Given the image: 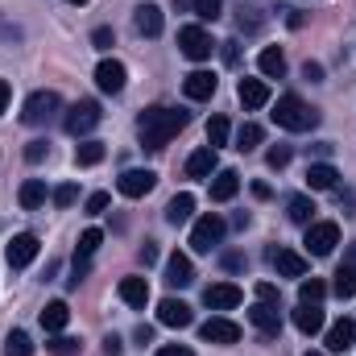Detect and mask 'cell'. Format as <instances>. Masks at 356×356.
<instances>
[{
	"label": "cell",
	"instance_id": "obj_1",
	"mask_svg": "<svg viewBox=\"0 0 356 356\" xmlns=\"http://www.w3.org/2000/svg\"><path fill=\"white\" fill-rule=\"evenodd\" d=\"M182 129H186V112L178 108H145L137 116V137L145 149H166Z\"/></svg>",
	"mask_w": 356,
	"mask_h": 356
},
{
	"label": "cell",
	"instance_id": "obj_2",
	"mask_svg": "<svg viewBox=\"0 0 356 356\" xmlns=\"http://www.w3.org/2000/svg\"><path fill=\"white\" fill-rule=\"evenodd\" d=\"M273 120H277V129H286V133H311V129L319 124V108H311L307 99H298L294 91H286V95H277V104H273Z\"/></svg>",
	"mask_w": 356,
	"mask_h": 356
},
{
	"label": "cell",
	"instance_id": "obj_3",
	"mask_svg": "<svg viewBox=\"0 0 356 356\" xmlns=\"http://www.w3.org/2000/svg\"><path fill=\"white\" fill-rule=\"evenodd\" d=\"M58 108H63L58 91H33V95L25 99V108H21V120H25L29 129H38V124H50V120L58 116Z\"/></svg>",
	"mask_w": 356,
	"mask_h": 356
},
{
	"label": "cell",
	"instance_id": "obj_4",
	"mask_svg": "<svg viewBox=\"0 0 356 356\" xmlns=\"http://www.w3.org/2000/svg\"><path fill=\"white\" fill-rule=\"evenodd\" d=\"M224 232H228V224H224L216 211H207V216H199L195 228H191V249H195V253H211V249L224 241Z\"/></svg>",
	"mask_w": 356,
	"mask_h": 356
},
{
	"label": "cell",
	"instance_id": "obj_5",
	"mask_svg": "<svg viewBox=\"0 0 356 356\" xmlns=\"http://www.w3.org/2000/svg\"><path fill=\"white\" fill-rule=\"evenodd\" d=\"M178 50H182L191 63H207L211 50H216V42H211V33H207L203 25H182V29H178Z\"/></svg>",
	"mask_w": 356,
	"mask_h": 356
},
{
	"label": "cell",
	"instance_id": "obj_6",
	"mask_svg": "<svg viewBox=\"0 0 356 356\" xmlns=\"http://www.w3.org/2000/svg\"><path fill=\"white\" fill-rule=\"evenodd\" d=\"M307 253L311 257H327L336 245H340V224H332V220H311L307 224Z\"/></svg>",
	"mask_w": 356,
	"mask_h": 356
},
{
	"label": "cell",
	"instance_id": "obj_7",
	"mask_svg": "<svg viewBox=\"0 0 356 356\" xmlns=\"http://www.w3.org/2000/svg\"><path fill=\"white\" fill-rule=\"evenodd\" d=\"M99 116H104V112H99V104H95V99H79V104H71V108H67L63 129H67L71 137H88L91 129L99 124Z\"/></svg>",
	"mask_w": 356,
	"mask_h": 356
},
{
	"label": "cell",
	"instance_id": "obj_8",
	"mask_svg": "<svg viewBox=\"0 0 356 356\" xmlns=\"http://www.w3.org/2000/svg\"><path fill=\"white\" fill-rule=\"evenodd\" d=\"M38 236L33 232H17L13 241H8V249H4V261H8V269H25L33 266V257H38Z\"/></svg>",
	"mask_w": 356,
	"mask_h": 356
},
{
	"label": "cell",
	"instance_id": "obj_9",
	"mask_svg": "<svg viewBox=\"0 0 356 356\" xmlns=\"http://www.w3.org/2000/svg\"><path fill=\"white\" fill-rule=\"evenodd\" d=\"M154 186H158V175L154 170H124V175L116 178V191L124 199H145Z\"/></svg>",
	"mask_w": 356,
	"mask_h": 356
},
{
	"label": "cell",
	"instance_id": "obj_10",
	"mask_svg": "<svg viewBox=\"0 0 356 356\" xmlns=\"http://www.w3.org/2000/svg\"><path fill=\"white\" fill-rule=\"evenodd\" d=\"M241 286H232V282H211L207 290H203V302L211 307V311H232V307H241Z\"/></svg>",
	"mask_w": 356,
	"mask_h": 356
},
{
	"label": "cell",
	"instance_id": "obj_11",
	"mask_svg": "<svg viewBox=\"0 0 356 356\" xmlns=\"http://www.w3.org/2000/svg\"><path fill=\"white\" fill-rule=\"evenodd\" d=\"M129 83V71H124V63H116V58H104L99 67H95V88L108 91V95H116V91H124Z\"/></svg>",
	"mask_w": 356,
	"mask_h": 356
},
{
	"label": "cell",
	"instance_id": "obj_12",
	"mask_svg": "<svg viewBox=\"0 0 356 356\" xmlns=\"http://www.w3.org/2000/svg\"><path fill=\"white\" fill-rule=\"evenodd\" d=\"M158 323L182 332V327H191V323H195V311H191L182 298H162V302H158Z\"/></svg>",
	"mask_w": 356,
	"mask_h": 356
},
{
	"label": "cell",
	"instance_id": "obj_13",
	"mask_svg": "<svg viewBox=\"0 0 356 356\" xmlns=\"http://www.w3.org/2000/svg\"><path fill=\"white\" fill-rule=\"evenodd\" d=\"M199 336H203L207 344H236V340H241V327H236L232 319H224V315H211V319L199 327Z\"/></svg>",
	"mask_w": 356,
	"mask_h": 356
},
{
	"label": "cell",
	"instance_id": "obj_14",
	"mask_svg": "<svg viewBox=\"0 0 356 356\" xmlns=\"http://www.w3.org/2000/svg\"><path fill=\"white\" fill-rule=\"evenodd\" d=\"M249 323H253L266 340H273V336L282 332V311H277V302H257V307L249 311Z\"/></svg>",
	"mask_w": 356,
	"mask_h": 356
},
{
	"label": "cell",
	"instance_id": "obj_15",
	"mask_svg": "<svg viewBox=\"0 0 356 356\" xmlns=\"http://www.w3.org/2000/svg\"><path fill=\"white\" fill-rule=\"evenodd\" d=\"M323 344H327V353H348L356 344V323L344 315V319H336L332 327H327V336H323Z\"/></svg>",
	"mask_w": 356,
	"mask_h": 356
},
{
	"label": "cell",
	"instance_id": "obj_16",
	"mask_svg": "<svg viewBox=\"0 0 356 356\" xmlns=\"http://www.w3.org/2000/svg\"><path fill=\"white\" fill-rule=\"evenodd\" d=\"M220 88V79L211 75V71H191L186 79H182V91H186V99H211Z\"/></svg>",
	"mask_w": 356,
	"mask_h": 356
},
{
	"label": "cell",
	"instance_id": "obj_17",
	"mask_svg": "<svg viewBox=\"0 0 356 356\" xmlns=\"http://www.w3.org/2000/svg\"><path fill=\"white\" fill-rule=\"evenodd\" d=\"M294 327H298L302 336L323 332V307H319V302H298V307H294Z\"/></svg>",
	"mask_w": 356,
	"mask_h": 356
},
{
	"label": "cell",
	"instance_id": "obj_18",
	"mask_svg": "<svg viewBox=\"0 0 356 356\" xmlns=\"http://www.w3.org/2000/svg\"><path fill=\"white\" fill-rule=\"evenodd\" d=\"M269 257H273V269H277L282 277H307V257H302V253H294V249H273Z\"/></svg>",
	"mask_w": 356,
	"mask_h": 356
},
{
	"label": "cell",
	"instance_id": "obj_19",
	"mask_svg": "<svg viewBox=\"0 0 356 356\" xmlns=\"http://www.w3.org/2000/svg\"><path fill=\"white\" fill-rule=\"evenodd\" d=\"M191 282H195V266H191V257H186V253H170V261H166V286L182 290V286H191Z\"/></svg>",
	"mask_w": 356,
	"mask_h": 356
},
{
	"label": "cell",
	"instance_id": "obj_20",
	"mask_svg": "<svg viewBox=\"0 0 356 356\" xmlns=\"http://www.w3.org/2000/svg\"><path fill=\"white\" fill-rule=\"evenodd\" d=\"M116 294H120V302H129V307H145L149 302V282L145 277H120V286H116Z\"/></svg>",
	"mask_w": 356,
	"mask_h": 356
},
{
	"label": "cell",
	"instance_id": "obj_21",
	"mask_svg": "<svg viewBox=\"0 0 356 356\" xmlns=\"http://www.w3.org/2000/svg\"><path fill=\"white\" fill-rule=\"evenodd\" d=\"M236 95H241V104H245V108H253V112H257V108H266V104H269V83H266V79H241Z\"/></svg>",
	"mask_w": 356,
	"mask_h": 356
},
{
	"label": "cell",
	"instance_id": "obj_22",
	"mask_svg": "<svg viewBox=\"0 0 356 356\" xmlns=\"http://www.w3.org/2000/svg\"><path fill=\"white\" fill-rule=\"evenodd\" d=\"M211 175H216V149L203 145L186 158V178H211Z\"/></svg>",
	"mask_w": 356,
	"mask_h": 356
},
{
	"label": "cell",
	"instance_id": "obj_23",
	"mask_svg": "<svg viewBox=\"0 0 356 356\" xmlns=\"http://www.w3.org/2000/svg\"><path fill=\"white\" fill-rule=\"evenodd\" d=\"M207 182H211V199L216 203H228L241 191V175L236 170H216V178H207Z\"/></svg>",
	"mask_w": 356,
	"mask_h": 356
},
{
	"label": "cell",
	"instance_id": "obj_24",
	"mask_svg": "<svg viewBox=\"0 0 356 356\" xmlns=\"http://www.w3.org/2000/svg\"><path fill=\"white\" fill-rule=\"evenodd\" d=\"M133 21H137V33H141V38H158V33H162V8H158V4H141Z\"/></svg>",
	"mask_w": 356,
	"mask_h": 356
},
{
	"label": "cell",
	"instance_id": "obj_25",
	"mask_svg": "<svg viewBox=\"0 0 356 356\" xmlns=\"http://www.w3.org/2000/svg\"><path fill=\"white\" fill-rule=\"evenodd\" d=\"M67 323H71V307H67L63 298H58V302H46V311H42V327H46L50 336H58Z\"/></svg>",
	"mask_w": 356,
	"mask_h": 356
},
{
	"label": "cell",
	"instance_id": "obj_26",
	"mask_svg": "<svg viewBox=\"0 0 356 356\" xmlns=\"http://www.w3.org/2000/svg\"><path fill=\"white\" fill-rule=\"evenodd\" d=\"M257 67H261L266 79H282V75H286V54H282L277 46H266V50L257 54Z\"/></svg>",
	"mask_w": 356,
	"mask_h": 356
},
{
	"label": "cell",
	"instance_id": "obj_27",
	"mask_svg": "<svg viewBox=\"0 0 356 356\" xmlns=\"http://www.w3.org/2000/svg\"><path fill=\"white\" fill-rule=\"evenodd\" d=\"M17 199H21V207H25V211L42 207V203H46V182H42V178H25V182H21V191H17Z\"/></svg>",
	"mask_w": 356,
	"mask_h": 356
},
{
	"label": "cell",
	"instance_id": "obj_28",
	"mask_svg": "<svg viewBox=\"0 0 356 356\" xmlns=\"http://www.w3.org/2000/svg\"><path fill=\"white\" fill-rule=\"evenodd\" d=\"M336 166H327V162H315V166H307V186L311 191H332L336 186Z\"/></svg>",
	"mask_w": 356,
	"mask_h": 356
},
{
	"label": "cell",
	"instance_id": "obj_29",
	"mask_svg": "<svg viewBox=\"0 0 356 356\" xmlns=\"http://www.w3.org/2000/svg\"><path fill=\"white\" fill-rule=\"evenodd\" d=\"M191 211H195V195H191V191H182V195H175V199L166 203V220H170L175 228L191 220Z\"/></svg>",
	"mask_w": 356,
	"mask_h": 356
},
{
	"label": "cell",
	"instance_id": "obj_30",
	"mask_svg": "<svg viewBox=\"0 0 356 356\" xmlns=\"http://www.w3.org/2000/svg\"><path fill=\"white\" fill-rule=\"evenodd\" d=\"M286 216H290L294 224H302V228H307V224L315 220V203H311L307 195H290V199H286Z\"/></svg>",
	"mask_w": 356,
	"mask_h": 356
},
{
	"label": "cell",
	"instance_id": "obj_31",
	"mask_svg": "<svg viewBox=\"0 0 356 356\" xmlns=\"http://www.w3.org/2000/svg\"><path fill=\"white\" fill-rule=\"evenodd\" d=\"M332 294H336V298H356V269L353 266H340V269H336Z\"/></svg>",
	"mask_w": 356,
	"mask_h": 356
},
{
	"label": "cell",
	"instance_id": "obj_32",
	"mask_svg": "<svg viewBox=\"0 0 356 356\" xmlns=\"http://www.w3.org/2000/svg\"><path fill=\"white\" fill-rule=\"evenodd\" d=\"M228 137H232L228 116H211V120H207V145H211V149H220V145H228Z\"/></svg>",
	"mask_w": 356,
	"mask_h": 356
},
{
	"label": "cell",
	"instance_id": "obj_33",
	"mask_svg": "<svg viewBox=\"0 0 356 356\" xmlns=\"http://www.w3.org/2000/svg\"><path fill=\"white\" fill-rule=\"evenodd\" d=\"M261 141H266V129H261V124H253V120H249V124H241V133H236V149H241V154L257 149Z\"/></svg>",
	"mask_w": 356,
	"mask_h": 356
},
{
	"label": "cell",
	"instance_id": "obj_34",
	"mask_svg": "<svg viewBox=\"0 0 356 356\" xmlns=\"http://www.w3.org/2000/svg\"><path fill=\"white\" fill-rule=\"evenodd\" d=\"M327 298V282L323 277H302L298 282V302H323Z\"/></svg>",
	"mask_w": 356,
	"mask_h": 356
},
{
	"label": "cell",
	"instance_id": "obj_35",
	"mask_svg": "<svg viewBox=\"0 0 356 356\" xmlns=\"http://www.w3.org/2000/svg\"><path fill=\"white\" fill-rule=\"evenodd\" d=\"M104 154H108V149H104V141H83V145L75 149V162H79V166H99V162H104Z\"/></svg>",
	"mask_w": 356,
	"mask_h": 356
},
{
	"label": "cell",
	"instance_id": "obj_36",
	"mask_svg": "<svg viewBox=\"0 0 356 356\" xmlns=\"http://www.w3.org/2000/svg\"><path fill=\"white\" fill-rule=\"evenodd\" d=\"M4 356H33V340L25 332H8L4 340Z\"/></svg>",
	"mask_w": 356,
	"mask_h": 356
},
{
	"label": "cell",
	"instance_id": "obj_37",
	"mask_svg": "<svg viewBox=\"0 0 356 356\" xmlns=\"http://www.w3.org/2000/svg\"><path fill=\"white\" fill-rule=\"evenodd\" d=\"M290 158H294V149H290V145H269L266 166H269V170H286V166H290Z\"/></svg>",
	"mask_w": 356,
	"mask_h": 356
},
{
	"label": "cell",
	"instance_id": "obj_38",
	"mask_svg": "<svg viewBox=\"0 0 356 356\" xmlns=\"http://www.w3.org/2000/svg\"><path fill=\"white\" fill-rule=\"evenodd\" d=\"M99 241H104V232H99V228H88V232L79 236V249H75V257H91V253L99 249Z\"/></svg>",
	"mask_w": 356,
	"mask_h": 356
},
{
	"label": "cell",
	"instance_id": "obj_39",
	"mask_svg": "<svg viewBox=\"0 0 356 356\" xmlns=\"http://www.w3.org/2000/svg\"><path fill=\"white\" fill-rule=\"evenodd\" d=\"M46 348H50L54 356H75V353H79V340H71V336H54Z\"/></svg>",
	"mask_w": 356,
	"mask_h": 356
},
{
	"label": "cell",
	"instance_id": "obj_40",
	"mask_svg": "<svg viewBox=\"0 0 356 356\" xmlns=\"http://www.w3.org/2000/svg\"><path fill=\"white\" fill-rule=\"evenodd\" d=\"M195 13H199V21H216L224 13V0H195Z\"/></svg>",
	"mask_w": 356,
	"mask_h": 356
},
{
	"label": "cell",
	"instance_id": "obj_41",
	"mask_svg": "<svg viewBox=\"0 0 356 356\" xmlns=\"http://www.w3.org/2000/svg\"><path fill=\"white\" fill-rule=\"evenodd\" d=\"M75 199H79V186H75V182H63V186L54 191V207H71Z\"/></svg>",
	"mask_w": 356,
	"mask_h": 356
},
{
	"label": "cell",
	"instance_id": "obj_42",
	"mask_svg": "<svg viewBox=\"0 0 356 356\" xmlns=\"http://www.w3.org/2000/svg\"><path fill=\"white\" fill-rule=\"evenodd\" d=\"M266 25V17H261V8H241V29H261Z\"/></svg>",
	"mask_w": 356,
	"mask_h": 356
},
{
	"label": "cell",
	"instance_id": "obj_43",
	"mask_svg": "<svg viewBox=\"0 0 356 356\" xmlns=\"http://www.w3.org/2000/svg\"><path fill=\"white\" fill-rule=\"evenodd\" d=\"M50 158V145L46 141H29L25 145V162H46Z\"/></svg>",
	"mask_w": 356,
	"mask_h": 356
},
{
	"label": "cell",
	"instance_id": "obj_44",
	"mask_svg": "<svg viewBox=\"0 0 356 356\" xmlns=\"http://www.w3.org/2000/svg\"><path fill=\"white\" fill-rule=\"evenodd\" d=\"M104 207H108V195H104V191H95V195H88V203H83V211H88V216H99Z\"/></svg>",
	"mask_w": 356,
	"mask_h": 356
},
{
	"label": "cell",
	"instance_id": "obj_45",
	"mask_svg": "<svg viewBox=\"0 0 356 356\" xmlns=\"http://www.w3.org/2000/svg\"><path fill=\"white\" fill-rule=\"evenodd\" d=\"M257 302H277V286L273 282H257Z\"/></svg>",
	"mask_w": 356,
	"mask_h": 356
},
{
	"label": "cell",
	"instance_id": "obj_46",
	"mask_svg": "<svg viewBox=\"0 0 356 356\" xmlns=\"http://www.w3.org/2000/svg\"><path fill=\"white\" fill-rule=\"evenodd\" d=\"M91 42H95L99 50H108V46H112V29H108V25H99V29L91 33Z\"/></svg>",
	"mask_w": 356,
	"mask_h": 356
},
{
	"label": "cell",
	"instance_id": "obj_47",
	"mask_svg": "<svg viewBox=\"0 0 356 356\" xmlns=\"http://www.w3.org/2000/svg\"><path fill=\"white\" fill-rule=\"evenodd\" d=\"M302 79H311V83H323V67H319V63H302Z\"/></svg>",
	"mask_w": 356,
	"mask_h": 356
},
{
	"label": "cell",
	"instance_id": "obj_48",
	"mask_svg": "<svg viewBox=\"0 0 356 356\" xmlns=\"http://www.w3.org/2000/svg\"><path fill=\"white\" fill-rule=\"evenodd\" d=\"M137 257H141V266H154V261H158V245H154V241H145Z\"/></svg>",
	"mask_w": 356,
	"mask_h": 356
},
{
	"label": "cell",
	"instance_id": "obj_49",
	"mask_svg": "<svg viewBox=\"0 0 356 356\" xmlns=\"http://www.w3.org/2000/svg\"><path fill=\"white\" fill-rule=\"evenodd\" d=\"M154 356H195V353H191L186 344H162V348H158Z\"/></svg>",
	"mask_w": 356,
	"mask_h": 356
},
{
	"label": "cell",
	"instance_id": "obj_50",
	"mask_svg": "<svg viewBox=\"0 0 356 356\" xmlns=\"http://www.w3.org/2000/svg\"><path fill=\"white\" fill-rule=\"evenodd\" d=\"M224 63H228V67L241 63V46H236V42H224Z\"/></svg>",
	"mask_w": 356,
	"mask_h": 356
},
{
	"label": "cell",
	"instance_id": "obj_51",
	"mask_svg": "<svg viewBox=\"0 0 356 356\" xmlns=\"http://www.w3.org/2000/svg\"><path fill=\"white\" fill-rule=\"evenodd\" d=\"M104 356H120V340L116 336H104Z\"/></svg>",
	"mask_w": 356,
	"mask_h": 356
},
{
	"label": "cell",
	"instance_id": "obj_52",
	"mask_svg": "<svg viewBox=\"0 0 356 356\" xmlns=\"http://www.w3.org/2000/svg\"><path fill=\"white\" fill-rule=\"evenodd\" d=\"M133 336H137V344H149V340H154V327H149V323H141Z\"/></svg>",
	"mask_w": 356,
	"mask_h": 356
},
{
	"label": "cell",
	"instance_id": "obj_53",
	"mask_svg": "<svg viewBox=\"0 0 356 356\" xmlns=\"http://www.w3.org/2000/svg\"><path fill=\"white\" fill-rule=\"evenodd\" d=\"M224 266H228V269H241V266H245V257H241V253H228V257H224Z\"/></svg>",
	"mask_w": 356,
	"mask_h": 356
},
{
	"label": "cell",
	"instance_id": "obj_54",
	"mask_svg": "<svg viewBox=\"0 0 356 356\" xmlns=\"http://www.w3.org/2000/svg\"><path fill=\"white\" fill-rule=\"evenodd\" d=\"M8 95H13V91H8V83H4V79H0V112H4V108H8Z\"/></svg>",
	"mask_w": 356,
	"mask_h": 356
},
{
	"label": "cell",
	"instance_id": "obj_55",
	"mask_svg": "<svg viewBox=\"0 0 356 356\" xmlns=\"http://www.w3.org/2000/svg\"><path fill=\"white\" fill-rule=\"evenodd\" d=\"M344 266H353V269H356V245L348 249V257H344Z\"/></svg>",
	"mask_w": 356,
	"mask_h": 356
},
{
	"label": "cell",
	"instance_id": "obj_56",
	"mask_svg": "<svg viewBox=\"0 0 356 356\" xmlns=\"http://www.w3.org/2000/svg\"><path fill=\"white\" fill-rule=\"evenodd\" d=\"M67 4H88V0H67Z\"/></svg>",
	"mask_w": 356,
	"mask_h": 356
},
{
	"label": "cell",
	"instance_id": "obj_57",
	"mask_svg": "<svg viewBox=\"0 0 356 356\" xmlns=\"http://www.w3.org/2000/svg\"><path fill=\"white\" fill-rule=\"evenodd\" d=\"M302 356H323V353H302Z\"/></svg>",
	"mask_w": 356,
	"mask_h": 356
}]
</instances>
